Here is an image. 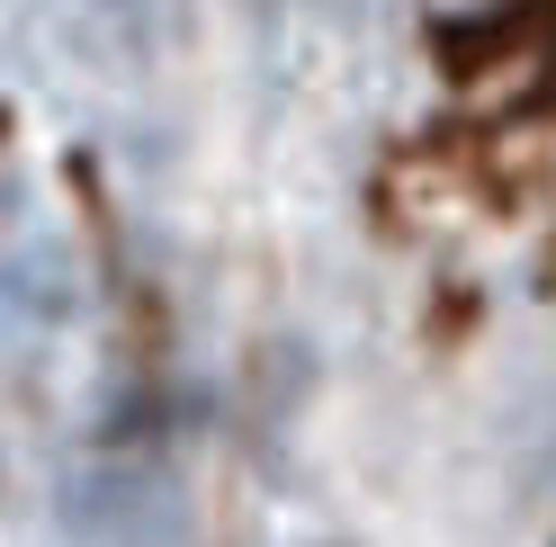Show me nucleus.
Wrapping results in <instances>:
<instances>
[{
  "label": "nucleus",
  "mask_w": 556,
  "mask_h": 547,
  "mask_svg": "<svg viewBox=\"0 0 556 547\" xmlns=\"http://www.w3.org/2000/svg\"><path fill=\"white\" fill-rule=\"evenodd\" d=\"M63 521H73L81 547H170L180 538V503H170L153 467H99L73 485Z\"/></svg>",
  "instance_id": "obj_1"
},
{
  "label": "nucleus",
  "mask_w": 556,
  "mask_h": 547,
  "mask_svg": "<svg viewBox=\"0 0 556 547\" xmlns=\"http://www.w3.org/2000/svg\"><path fill=\"white\" fill-rule=\"evenodd\" d=\"M0 296L18 305V315H37V323H63L81 305V269L73 252H63V233H37V243H18L10 260H0Z\"/></svg>",
  "instance_id": "obj_2"
}]
</instances>
